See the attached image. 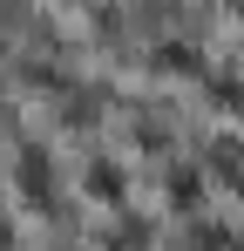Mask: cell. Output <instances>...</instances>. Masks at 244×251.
Masks as SVG:
<instances>
[{
    "mask_svg": "<svg viewBox=\"0 0 244 251\" xmlns=\"http://www.w3.org/2000/svg\"><path fill=\"white\" fill-rule=\"evenodd\" d=\"M0 245H7V231H0Z\"/></svg>",
    "mask_w": 244,
    "mask_h": 251,
    "instance_id": "3957f363",
    "label": "cell"
},
{
    "mask_svg": "<svg viewBox=\"0 0 244 251\" xmlns=\"http://www.w3.org/2000/svg\"><path fill=\"white\" fill-rule=\"evenodd\" d=\"M88 183H95L102 197H116V190H122V176H116V170H109V163H95V176H88Z\"/></svg>",
    "mask_w": 244,
    "mask_h": 251,
    "instance_id": "7a4b0ae2",
    "label": "cell"
},
{
    "mask_svg": "<svg viewBox=\"0 0 244 251\" xmlns=\"http://www.w3.org/2000/svg\"><path fill=\"white\" fill-rule=\"evenodd\" d=\"M143 238H149V224H116L109 231V251H143Z\"/></svg>",
    "mask_w": 244,
    "mask_h": 251,
    "instance_id": "6da1fadb",
    "label": "cell"
}]
</instances>
